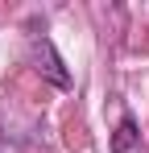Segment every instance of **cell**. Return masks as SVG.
Masks as SVG:
<instances>
[{"label": "cell", "mask_w": 149, "mask_h": 153, "mask_svg": "<svg viewBox=\"0 0 149 153\" xmlns=\"http://www.w3.org/2000/svg\"><path fill=\"white\" fill-rule=\"evenodd\" d=\"M29 58H33V66H37L54 87H71V75H66L62 58L54 54V42H50L46 33H29Z\"/></svg>", "instance_id": "cell-1"}, {"label": "cell", "mask_w": 149, "mask_h": 153, "mask_svg": "<svg viewBox=\"0 0 149 153\" xmlns=\"http://www.w3.org/2000/svg\"><path fill=\"white\" fill-rule=\"evenodd\" d=\"M137 141H141V132H137V124H133V116H124L120 128H116V137H112V153H128Z\"/></svg>", "instance_id": "cell-2"}]
</instances>
